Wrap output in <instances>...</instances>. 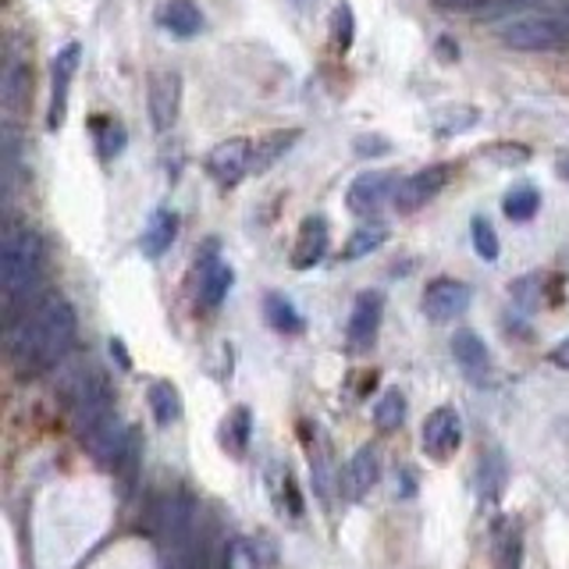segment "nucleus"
Masks as SVG:
<instances>
[{
  "label": "nucleus",
  "mask_w": 569,
  "mask_h": 569,
  "mask_svg": "<svg viewBox=\"0 0 569 569\" xmlns=\"http://www.w3.org/2000/svg\"><path fill=\"white\" fill-rule=\"evenodd\" d=\"M71 342H76V310L61 296L36 299L32 310L8 325V360L22 381L58 367Z\"/></svg>",
  "instance_id": "obj_1"
},
{
  "label": "nucleus",
  "mask_w": 569,
  "mask_h": 569,
  "mask_svg": "<svg viewBox=\"0 0 569 569\" xmlns=\"http://www.w3.org/2000/svg\"><path fill=\"white\" fill-rule=\"evenodd\" d=\"M43 274V242L29 224L8 221L4 249H0V281H4V317L8 325L18 320L36 302H29L40 289Z\"/></svg>",
  "instance_id": "obj_2"
},
{
  "label": "nucleus",
  "mask_w": 569,
  "mask_h": 569,
  "mask_svg": "<svg viewBox=\"0 0 569 569\" xmlns=\"http://www.w3.org/2000/svg\"><path fill=\"white\" fill-rule=\"evenodd\" d=\"M64 391H68L71 427H76V435L82 441L93 435L103 420L114 417V391H111V381H107L103 370H97V367L76 370Z\"/></svg>",
  "instance_id": "obj_3"
},
{
  "label": "nucleus",
  "mask_w": 569,
  "mask_h": 569,
  "mask_svg": "<svg viewBox=\"0 0 569 569\" xmlns=\"http://www.w3.org/2000/svg\"><path fill=\"white\" fill-rule=\"evenodd\" d=\"M498 40L512 50H523V53L566 50L569 47V4L559 11L512 18V22H506L502 29H498Z\"/></svg>",
  "instance_id": "obj_4"
},
{
  "label": "nucleus",
  "mask_w": 569,
  "mask_h": 569,
  "mask_svg": "<svg viewBox=\"0 0 569 569\" xmlns=\"http://www.w3.org/2000/svg\"><path fill=\"white\" fill-rule=\"evenodd\" d=\"M147 111L153 132H171L182 114V76L174 68H160L147 82Z\"/></svg>",
  "instance_id": "obj_5"
},
{
  "label": "nucleus",
  "mask_w": 569,
  "mask_h": 569,
  "mask_svg": "<svg viewBox=\"0 0 569 569\" xmlns=\"http://www.w3.org/2000/svg\"><path fill=\"white\" fill-rule=\"evenodd\" d=\"M253 147L257 142L246 136H231L218 142V147L207 153V174L224 189L239 186L246 174H253Z\"/></svg>",
  "instance_id": "obj_6"
},
{
  "label": "nucleus",
  "mask_w": 569,
  "mask_h": 569,
  "mask_svg": "<svg viewBox=\"0 0 569 569\" xmlns=\"http://www.w3.org/2000/svg\"><path fill=\"white\" fill-rule=\"evenodd\" d=\"M452 174H456L452 164H427V168L402 178V182L396 186V196H391V203H396L399 213H417L420 207L431 203L435 196L452 182Z\"/></svg>",
  "instance_id": "obj_7"
},
{
  "label": "nucleus",
  "mask_w": 569,
  "mask_h": 569,
  "mask_svg": "<svg viewBox=\"0 0 569 569\" xmlns=\"http://www.w3.org/2000/svg\"><path fill=\"white\" fill-rule=\"evenodd\" d=\"M79 61H82V47L79 43H68L53 53L50 61V107H47V129L58 132L64 124V114H68V93H71V79H76L79 71Z\"/></svg>",
  "instance_id": "obj_8"
},
{
  "label": "nucleus",
  "mask_w": 569,
  "mask_h": 569,
  "mask_svg": "<svg viewBox=\"0 0 569 569\" xmlns=\"http://www.w3.org/2000/svg\"><path fill=\"white\" fill-rule=\"evenodd\" d=\"M470 284L467 281H456V278H435L427 284L423 292V313L427 320H435V325H449V320H459L462 313L470 310Z\"/></svg>",
  "instance_id": "obj_9"
},
{
  "label": "nucleus",
  "mask_w": 569,
  "mask_h": 569,
  "mask_svg": "<svg viewBox=\"0 0 569 569\" xmlns=\"http://www.w3.org/2000/svg\"><path fill=\"white\" fill-rule=\"evenodd\" d=\"M459 445H462V420L452 406H438L431 417L423 420V431H420V449L445 462V459H452L459 452Z\"/></svg>",
  "instance_id": "obj_10"
},
{
  "label": "nucleus",
  "mask_w": 569,
  "mask_h": 569,
  "mask_svg": "<svg viewBox=\"0 0 569 569\" xmlns=\"http://www.w3.org/2000/svg\"><path fill=\"white\" fill-rule=\"evenodd\" d=\"M381 320H385V296L381 292L367 289V292L356 296L352 313H349V325H346L349 349L352 352H367L373 342H378Z\"/></svg>",
  "instance_id": "obj_11"
},
{
  "label": "nucleus",
  "mask_w": 569,
  "mask_h": 569,
  "mask_svg": "<svg viewBox=\"0 0 569 569\" xmlns=\"http://www.w3.org/2000/svg\"><path fill=\"white\" fill-rule=\"evenodd\" d=\"M396 174L388 171H363L352 178V186L346 192V203L352 213H360V218H370L373 210H381L385 200H391L396 196Z\"/></svg>",
  "instance_id": "obj_12"
},
{
  "label": "nucleus",
  "mask_w": 569,
  "mask_h": 569,
  "mask_svg": "<svg viewBox=\"0 0 569 569\" xmlns=\"http://www.w3.org/2000/svg\"><path fill=\"white\" fill-rule=\"evenodd\" d=\"M452 360L459 363V370L467 373L473 385H488L491 373H495V363H491V352L485 346V338L470 328H459L452 335Z\"/></svg>",
  "instance_id": "obj_13"
},
{
  "label": "nucleus",
  "mask_w": 569,
  "mask_h": 569,
  "mask_svg": "<svg viewBox=\"0 0 569 569\" xmlns=\"http://www.w3.org/2000/svg\"><path fill=\"white\" fill-rule=\"evenodd\" d=\"M132 438H136V435H132L129 427L121 423V417L114 413L111 420H103L82 445L89 449V456H93V459L100 462V467L114 470L118 462H121V456H124V449L132 445Z\"/></svg>",
  "instance_id": "obj_14"
},
{
  "label": "nucleus",
  "mask_w": 569,
  "mask_h": 569,
  "mask_svg": "<svg viewBox=\"0 0 569 569\" xmlns=\"http://www.w3.org/2000/svg\"><path fill=\"white\" fill-rule=\"evenodd\" d=\"M328 239H331V231H328V221L320 218V213H313V218L302 221L296 246H292V267H296V271H307V267L325 260Z\"/></svg>",
  "instance_id": "obj_15"
},
{
  "label": "nucleus",
  "mask_w": 569,
  "mask_h": 569,
  "mask_svg": "<svg viewBox=\"0 0 569 569\" xmlns=\"http://www.w3.org/2000/svg\"><path fill=\"white\" fill-rule=\"evenodd\" d=\"M29 93H32V71L18 53H11L4 76H0V103H4L8 114H18L29 103Z\"/></svg>",
  "instance_id": "obj_16"
},
{
  "label": "nucleus",
  "mask_w": 569,
  "mask_h": 569,
  "mask_svg": "<svg viewBox=\"0 0 569 569\" xmlns=\"http://www.w3.org/2000/svg\"><path fill=\"white\" fill-rule=\"evenodd\" d=\"M378 477H381V456L378 449H370V445H363L360 452H356L349 459V467H346V491L352 502H360V498L370 495V488L378 485Z\"/></svg>",
  "instance_id": "obj_17"
},
{
  "label": "nucleus",
  "mask_w": 569,
  "mask_h": 569,
  "mask_svg": "<svg viewBox=\"0 0 569 569\" xmlns=\"http://www.w3.org/2000/svg\"><path fill=\"white\" fill-rule=\"evenodd\" d=\"M178 239V213L171 210H157L153 218L147 221V228H142V239H139V249L142 257L150 260H160L171 249V242Z\"/></svg>",
  "instance_id": "obj_18"
},
{
  "label": "nucleus",
  "mask_w": 569,
  "mask_h": 569,
  "mask_svg": "<svg viewBox=\"0 0 569 569\" xmlns=\"http://www.w3.org/2000/svg\"><path fill=\"white\" fill-rule=\"evenodd\" d=\"M160 22L178 40H192V36L203 32V11L192 4V0H164L160 8Z\"/></svg>",
  "instance_id": "obj_19"
},
{
  "label": "nucleus",
  "mask_w": 569,
  "mask_h": 569,
  "mask_svg": "<svg viewBox=\"0 0 569 569\" xmlns=\"http://www.w3.org/2000/svg\"><path fill=\"white\" fill-rule=\"evenodd\" d=\"M509 485V462L502 449H491L488 456H480V470H477V491L485 502H498Z\"/></svg>",
  "instance_id": "obj_20"
},
{
  "label": "nucleus",
  "mask_w": 569,
  "mask_h": 569,
  "mask_svg": "<svg viewBox=\"0 0 569 569\" xmlns=\"http://www.w3.org/2000/svg\"><path fill=\"white\" fill-rule=\"evenodd\" d=\"M296 139H299V129H281V132H271V136L257 139V147H253V174H263L267 168H274L278 160L292 150Z\"/></svg>",
  "instance_id": "obj_21"
},
{
  "label": "nucleus",
  "mask_w": 569,
  "mask_h": 569,
  "mask_svg": "<svg viewBox=\"0 0 569 569\" xmlns=\"http://www.w3.org/2000/svg\"><path fill=\"white\" fill-rule=\"evenodd\" d=\"M231 281H236V271L224 263V260H210L203 267V284H200V299H203V307H221L228 289H231Z\"/></svg>",
  "instance_id": "obj_22"
},
{
  "label": "nucleus",
  "mask_w": 569,
  "mask_h": 569,
  "mask_svg": "<svg viewBox=\"0 0 569 569\" xmlns=\"http://www.w3.org/2000/svg\"><path fill=\"white\" fill-rule=\"evenodd\" d=\"M147 399H150V409H153V420L160 427H168V423H174L178 417H182V396H178V388L171 381H153L150 391H147Z\"/></svg>",
  "instance_id": "obj_23"
},
{
  "label": "nucleus",
  "mask_w": 569,
  "mask_h": 569,
  "mask_svg": "<svg viewBox=\"0 0 569 569\" xmlns=\"http://www.w3.org/2000/svg\"><path fill=\"white\" fill-rule=\"evenodd\" d=\"M388 242V228L385 224H360L346 239L342 246V260H363L370 253H378V249Z\"/></svg>",
  "instance_id": "obj_24"
},
{
  "label": "nucleus",
  "mask_w": 569,
  "mask_h": 569,
  "mask_svg": "<svg viewBox=\"0 0 569 569\" xmlns=\"http://www.w3.org/2000/svg\"><path fill=\"white\" fill-rule=\"evenodd\" d=\"M263 317L271 320V328H274V331H284V335L302 331V317H299V310H296L284 296H278V292H267V296H263Z\"/></svg>",
  "instance_id": "obj_25"
},
{
  "label": "nucleus",
  "mask_w": 569,
  "mask_h": 569,
  "mask_svg": "<svg viewBox=\"0 0 569 569\" xmlns=\"http://www.w3.org/2000/svg\"><path fill=\"white\" fill-rule=\"evenodd\" d=\"M502 210H506L509 221H530L533 213L541 210V192L533 189V186H516V189L506 192Z\"/></svg>",
  "instance_id": "obj_26"
},
{
  "label": "nucleus",
  "mask_w": 569,
  "mask_h": 569,
  "mask_svg": "<svg viewBox=\"0 0 569 569\" xmlns=\"http://www.w3.org/2000/svg\"><path fill=\"white\" fill-rule=\"evenodd\" d=\"M480 121L477 107H445V111L435 114V132L438 136H459V132H470L473 124Z\"/></svg>",
  "instance_id": "obj_27"
},
{
  "label": "nucleus",
  "mask_w": 569,
  "mask_h": 569,
  "mask_svg": "<svg viewBox=\"0 0 569 569\" xmlns=\"http://www.w3.org/2000/svg\"><path fill=\"white\" fill-rule=\"evenodd\" d=\"M402 420H406V396L399 388H388L378 399V406H373V423H378L381 431H396Z\"/></svg>",
  "instance_id": "obj_28"
},
{
  "label": "nucleus",
  "mask_w": 569,
  "mask_h": 569,
  "mask_svg": "<svg viewBox=\"0 0 569 569\" xmlns=\"http://www.w3.org/2000/svg\"><path fill=\"white\" fill-rule=\"evenodd\" d=\"M93 136H97V150L103 160H111L124 150V124L114 118H93Z\"/></svg>",
  "instance_id": "obj_29"
},
{
  "label": "nucleus",
  "mask_w": 569,
  "mask_h": 569,
  "mask_svg": "<svg viewBox=\"0 0 569 569\" xmlns=\"http://www.w3.org/2000/svg\"><path fill=\"white\" fill-rule=\"evenodd\" d=\"M221 441H224V449L228 452H236L242 456L246 452V445H249V409L239 406L236 413H231L221 427Z\"/></svg>",
  "instance_id": "obj_30"
},
{
  "label": "nucleus",
  "mask_w": 569,
  "mask_h": 569,
  "mask_svg": "<svg viewBox=\"0 0 569 569\" xmlns=\"http://www.w3.org/2000/svg\"><path fill=\"white\" fill-rule=\"evenodd\" d=\"M470 236H473V249H477V257H480V260H488V263H495V260H498V253H502V246H498V236H495L491 221H485V218H473V224H470Z\"/></svg>",
  "instance_id": "obj_31"
},
{
  "label": "nucleus",
  "mask_w": 569,
  "mask_h": 569,
  "mask_svg": "<svg viewBox=\"0 0 569 569\" xmlns=\"http://www.w3.org/2000/svg\"><path fill=\"white\" fill-rule=\"evenodd\" d=\"M495 556H498V569H516L520 566V530L516 527H502L495 538Z\"/></svg>",
  "instance_id": "obj_32"
},
{
  "label": "nucleus",
  "mask_w": 569,
  "mask_h": 569,
  "mask_svg": "<svg viewBox=\"0 0 569 569\" xmlns=\"http://www.w3.org/2000/svg\"><path fill=\"white\" fill-rule=\"evenodd\" d=\"M224 569H260V566H257V556H253V548H249L246 541H231V545H224Z\"/></svg>",
  "instance_id": "obj_33"
},
{
  "label": "nucleus",
  "mask_w": 569,
  "mask_h": 569,
  "mask_svg": "<svg viewBox=\"0 0 569 569\" xmlns=\"http://www.w3.org/2000/svg\"><path fill=\"white\" fill-rule=\"evenodd\" d=\"M335 43L342 50H349V43H352V8L349 4L335 8Z\"/></svg>",
  "instance_id": "obj_34"
},
{
  "label": "nucleus",
  "mask_w": 569,
  "mask_h": 569,
  "mask_svg": "<svg viewBox=\"0 0 569 569\" xmlns=\"http://www.w3.org/2000/svg\"><path fill=\"white\" fill-rule=\"evenodd\" d=\"M488 157L502 160V164H523V160L530 157V150L527 147H506V142H498V147L488 150Z\"/></svg>",
  "instance_id": "obj_35"
},
{
  "label": "nucleus",
  "mask_w": 569,
  "mask_h": 569,
  "mask_svg": "<svg viewBox=\"0 0 569 569\" xmlns=\"http://www.w3.org/2000/svg\"><path fill=\"white\" fill-rule=\"evenodd\" d=\"M388 139L385 136H360L356 139V153L360 157H378V153H388Z\"/></svg>",
  "instance_id": "obj_36"
},
{
  "label": "nucleus",
  "mask_w": 569,
  "mask_h": 569,
  "mask_svg": "<svg viewBox=\"0 0 569 569\" xmlns=\"http://www.w3.org/2000/svg\"><path fill=\"white\" fill-rule=\"evenodd\" d=\"M548 360H551V367H559V370H569V338H562V342L548 352Z\"/></svg>",
  "instance_id": "obj_37"
},
{
  "label": "nucleus",
  "mask_w": 569,
  "mask_h": 569,
  "mask_svg": "<svg viewBox=\"0 0 569 569\" xmlns=\"http://www.w3.org/2000/svg\"><path fill=\"white\" fill-rule=\"evenodd\" d=\"M502 8H516V4H541V0H498Z\"/></svg>",
  "instance_id": "obj_38"
},
{
  "label": "nucleus",
  "mask_w": 569,
  "mask_h": 569,
  "mask_svg": "<svg viewBox=\"0 0 569 569\" xmlns=\"http://www.w3.org/2000/svg\"><path fill=\"white\" fill-rule=\"evenodd\" d=\"M559 171H562V178H566V182H569V160H562V164H559Z\"/></svg>",
  "instance_id": "obj_39"
},
{
  "label": "nucleus",
  "mask_w": 569,
  "mask_h": 569,
  "mask_svg": "<svg viewBox=\"0 0 569 569\" xmlns=\"http://www.w3.org/2000/svg\"><path fill=\"white\" fill-rule=\"evenodd\" d=\"M562 431H566V438H569V420H566V423H562Z\"/></svg>",
  "instance_id": "obj_40"
}]
</instances>
